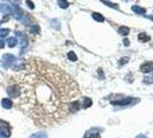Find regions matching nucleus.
Instances as JSON below:
<instances>
[{
  "mask_svg": "<svg viewBox=\"0 0 153 138\" xmlns=\"http://www.w3.org/2000/svg\"><path fill=\"white\" fill-rule=\"evenodd\" d=\"M14 78L21 90L17 106L38 127L62 123L79 109V86L55 65L32 58Z\"/></svg>",
  "mask_w": 153,
  "mask_h": 138,
  "instance_id": "obj_1",
  "label": "nucleus"
},
{
  "mask_svg": "<svg viewBox=\"0 0 153 138\" xmlns=\"http://www.w3.org/2000/svg\"><path fill=\"white\" fill-rule=\"evenodd\" d=\"M16 61L15 59V57L14 55H10V54H6V55H4L2 57V66L5 67V68H9L14 62Z\"/></svg>",
  "mask_w": 153,
  "mask_h": 138,
  "instance_id": "obj_2",
  "label": "nucleus"
},
{
  "mask_svg": "<svg viewBox=\"0 0 153 138\" xmlns=\"http://www.w3.org/2000/svg\"><path fill=\"white\" fill-rule=\"evenodd\" d=\"M139 70L142 73H151V71H153V61H149V62L142 63L140 67H139Z\"/></svg>",
  "mask_w": 153,
  "mask_h": 138,
  "instance_id": "obj_3",
  "label": "nucleus"
},
{
  "mask_svg": "<svg viewBox=\"0 0 153 138\" xmlns=\"http://www.w3.org/2000/svg\"><path fill=\"white\" fill-rule=\"evenodd\" d=\"M134 101H138V100H135V99H132V98H130V97H128V98H123V99H121V100H118V101H112L113 105H129V104L134 103Z\"/></svg>",
  "mask_w": 153,
  "mask_h": 138,
  "instance_id": "obj_4",
  "label": "nucleus"
},
{
  "mask_svg": "<svg viewBox=\"0 0 153 138\" xmlns=\"http://www.w3.org/2000/svg\"><path fill=\"white\" fill-rule=\"evenodd\" d=\"M84 138H100V135H99V131L97 129H91L85 134Z\"/></svg>",
  "mask_w": 153,
  "mask_h": 138,
  "instance_id": "obj_5",
  "label": "nucleus"
},
{
  "mask_svg": "<svg viewBox=\"0 0 153 138\" xmlns=\"http://www.w3.org/2000/svg\"><path fill=\"white\" fill-rule=\"evenodd\" d=\"M16 36L21 38V47L23 50V47H26V45H28V39H26V36L22 34V32H20V31H16Z\"/></svg>",
  "mask_w": 153,
  "mask_h": 138,
  "instance_id": "obj_6",
  "label": "nucleus"
},
{
  "mask_svg": "<svg viewBox=\"0 0 153 138\" xmlns=\"http://www.w3.org/2000/svg\"><path fill=\"white\" fill-rule=\"evenodd\" d=\"M1 105H2V107L4 108H6V109H9V108H12L13 107V101L8 99V98H5V99H2L1 100Z\"/></svg>",
  "mask_w": 153,
  "mask_h": 138,
  "instance_id": "obj_7",
  "label": "nucleus"
},
{
  "mask_svg": "<svg viewBox=\"0 0 153 138\" xmlns=\"http://www.w3.org/2000/svg\"><path fill=\"white\" fill-rule=\"evenodd\" d=\"M0 135L1 136H4V137L8 138L9 136H10V130H9V128L7 127H0Z\"/></svg>",
  "mask_w": 153,
  "mask_h": 138,
  "instance_id": "obj_8",
  "label": "nucleus"
},
{
  "mask_svg": "<svg viewBox=\"0 0 153 138\" xmlns=\"http://www.w3.org/2000/svg\"><path fill=\"white\" fill-rule=\"evenodd\" d=\"M131 9H132L136 14H140V15H144L145 13H146V9L143 8V7H140V6H137V5L132 6V8Z\"/></svg>",
  "mask_w": 153,
  "mask_h": 138,
  "instance_id": "obj_9",
  "label": "nucleus"
},
{
  "mask_svg": "<svg viewBox=\"0 0 153 138\" xmlns=\"http://www.w3.org/2000/svg\"><path fill=\"white\" fill-rule=\"evenodd\" d=\"M150 39H151V37H150L149 34H143V32L138 34V40H139V42H150Z\"/></svg>",
  "mask_w": 153,
  "mask_h": 138,
  "instance_id": "obj_10",
  "label": "nucleus"
},
{
  "mask_svg": "<svg viewBox=\"0 0 153 138\" xmlns=\"http://www.w3.org/2000/svg\"><path fill=\"white\" fill-rule=\"evenodd\" d=\"M0 10H2V13H5V14H8V13L12 12V7H10L9 5L1 4V5H0Z\"/></svg>",
  "mask_w": 153,
  "mask_h": 138,
  "instance_id": "obj_11",
  "label": "nucleus"
},
{
  "mask_svg": "<svg viewBox=\"0 0 153 138\" xmlns=\"http://www.w3.org/2000/svg\"><path fill=\"white\" fill-rule=\"evenodd\" d=\"M92 105V100L90 99V98H83V103L81 104V106L83 107V108H88V107H90Z\"/></svg>",
  "mask_w": 153,
  "mask_h": 138,
  "instance_id": "obj_12",
  "label": "nucleus"
},
{
  "mask_svg": "<svg viewBox=\"0 0 153 138\" xmlns=\"http://www.w3.org/2000/svg\"><path fill=\"white\" fill-rule=\"evenodd\" d=\"M16 44H17V39L15 37H10V38L7 39V45H8L9 47H14Z\"/></svg>",
  "mask_w": 153,
  "mask_h": 138,
  "instance_id": "obj_13",
  "label": "nucleus"
},
{
  "mask_svg": "<svg viewBox=\"0 0 153 138\" xmlns=\"http://www.w3.org/2000/svg\"><path fill=\"white\" fill-rule=\"evenodd\" d=\"M119 32L123 36H127L129 34V28L128 26H120L119 28Z\"/></svg>",
  "mask_w": 153,
  "mask_h": 138,
  "instance_id": "obj_14",
  "label": "nucleus"
},
{
  "mask_svg": "<svg viewBox=\"0 0 153 138\" xmlns=\"http://www.w3.org/2000/svg\"><path fill=\"white\" fill-rule=\"evenodd\" d=\"M30 138H47V135H46V134H44V132H37V134L31 135Z\"/></svg>",
  "mask_w": 153,
  "mask_h": 138,
  "instance_id": "obj_15",
  "label": "nucleus"
},
{
  "mask_svg": "<svg viewBox=\"0 0 153 138\" xmlns=\"http://www.w3.org/2000/svg\"><path fill=\"white\" fill-rule=\"evenodd\" d=\"M92 17H93L96 21H99V22H102V21L105 20L104 16L100 15V14H98V13H93V14H92Z\"/></svg>",
  "mask_w": 153,
  "mask_h": 138,
  "instance_id": "obj_16",
  "label": "nucleus"
},
{
  "mask_svg": "<svg viewBox=\"0 0 153 138\" xmlns=\"http://www.w3.org/2000/svg\"><path fill=\"white\" fill-rule=\"evenodd\" d=\"M144 83L145 84H153V74L147 77H144Z\"/></svg>",
  "mask_w": 153,
  "mask_h": 138,
  "instance_id": "obj_17",
  "label": "nucleus"
},
{
  "mask_svg": "<svg viewBox=\"0 0 153 138\" xmlns=\"http://www.w3.org/2000/svg\"><path fill=\"white\" fill-rule=\"evenodd\" d=\"M9 34V29H1L0 30V38H4L6 36H8Z\"/></svg>",
  "mask_w": 153,
  "mask_h": 138,
  "instance_id": "obj_18",
  "label": "nucleus"
},
{
  "mask_svg": "<svg viewBox=\"0 0 153 138\" xmlns=\"http://www.w3.org/2000/svg\"><path fill=\"white\" fill-rule=\"evenodd\" d=\"M68 58H69V59H70L71 61H76V60H77L76 54H75L74 52H69V53H68Z\"/></svg>",
  "mask_w": 153,
  "mask_h": 138,
  "instance_id": "obj_19",
  "label": "nucleus"
},
{
  "mask_svg": "<svg viewBox=\"0 0 153 138\" xmlns=\"http://www.w3.org/2000/svg\"><path fill=\"white\" fill-rule=\"evenodd\" d=\"M68 2H67V1H63V0H62V1H59V6L60 7H62V8H67V7H68Z\"/></svg>",
  "mask_w": 153,
  "mask_h": 138,
  "instance_id": "obj_20",
  "label": "nucleus"
},
{
  "mask_svg": "<svg viewBox=\"0 0 153 138\" xmlns=\"http://www.w3.org/2000/svg\"><path fill=\"white\" fill-rule=\"evenodd\" d=\"M104 4H106V5L111 6V7H114V8H119V6H118V5H114V4H112V2H110V1H104Z\"/></svg>",
  "mask_w": 153,
  "mask_h": 138,
  "instance_id": "obj_21",
  "label": "nucleus"
},
{
  "mask_svg": "<svg viewBox=\"0 0 153 138\" xmlns=\"http://www.w3.org/2000/svg\"><path fill=\"white\" fill-rule=\"evenodd\" d=\"M128 61H129V59H128V58H121V59H120V61H119V63H120V65H123V63H127Z\"/></svg>",
  "mask_w": 153,
  "mask_h": 138,
  "instance_id": "obj_22",
  "label": "nucleus"
},
{
  "mask_svg": "<svg viewBox=\"0 0 153 138\" xmlns=\"http://www.w3.org/2000/svg\"><path fill=\"white\" fill-rule=\"evenodd\" d=\"M26 4L29 5V7H30V8H34V7H35V5L31 2V1H26Z\"/></svg>",
  "mask_w": 153,
  "mask_h": 138,
  "instance_id": "obj_23",
  "label": "nucleus"
},
{
  "mask_svg": "<svg viewBox=\"0 0 153 138\" xmlns=\"http://www.w3.org/2000/svg\"><path fill=\"white\" fill-rule=\"evenodd\" d=\"M123 44H124L126 46H129V45H130V43H129V40H128V39H124V40H123Z\"/></svg>",
  "mask_w": 153,
  "mask_h": 138,
  "instance_id": "obj_24",
  "label": "nucleus"
},
{
  "mask_svg": "<svg viewBox=\"0 0 153 138\" xmlns=\"http://www.w3.org/2000/svg\"><path fill=\"white\" fill-rule=\"evenodd\" d=\"M4 46H5V42H4V40H1V39H0V48H2V47H4Z\"/></svg>",
  "mask_w": 153,
  "mask_h": 138,
  "instance_id": "obj_25",
  "label": "nucleus"
},
{
  "mask_svg": "<svg viewBox=\"0 0 153 138\" xmlns=\"http://www.w3.org/2000/svg\"><path fill=\"white\" fill-rule=\"evenodd\" d=\"M136 138H147V137H146L145 135H138V136H137Z\"/></svg>",
  "mask_w": 153,
  "mask_h": 138,
  "instance_id": "obj_26",
  "label": "nucleus"
}]
</instances>
